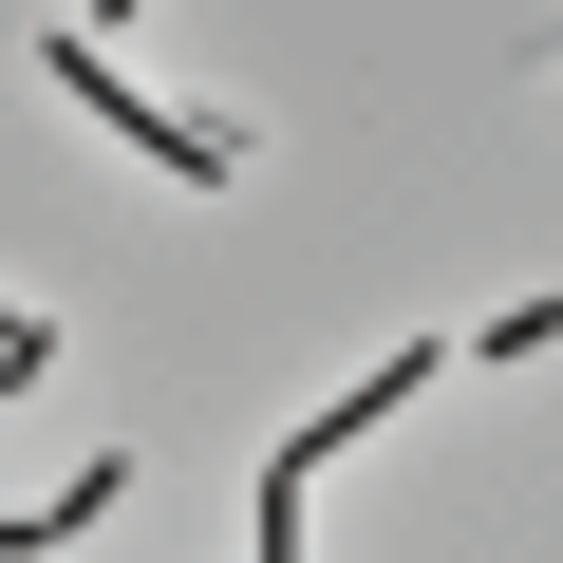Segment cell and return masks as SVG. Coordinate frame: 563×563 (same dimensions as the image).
Segmentation results:
<instances>
[{"label":"cell","mask_w":563,"mask_h":563,"mask_svg":"<svg viewBox=\"0 0 563 563\" xmlns=\"http://www.w3.org/2000/svg\"><path fill=\"white\" fill-rule=\"evenodd\" d=\"M20 376H57V320H0V395H20Z\"/></svg>","instance_id":"obj_3"},{"label":"cell","mask_w":563,"mask_h":563,"mask_svg":"<svg viewBox=\"0 0 563 563\" xmlns=\"http://www.w3.org/2000/svg\"><path fill=\"white\" fill-rule=\"evenodd\" d=\"M38 57H57V95H76V113H95V132H132V151H151V169H169V188H225V169H244V132H225V113H151V95H132V57H113V38H76V20H57V38H38Z\"/></svg>","instance_id":"obj_1"},{"label":"cell","mask_w":563,"mask_h":563,"mask_svg":"<svg viewBox=\"0 0 563 563\" xmlns=\"http://www.w3.org/2000/svg\"><path fill=\"white\" fill-rule=\"evenodd\" d=\"M95 507H132V470H113V451H95V470H76V488H57V507H0V563H20V544H76V526H95Z\"/></svg>","instance_id":"obj_2"}]
</instances>
